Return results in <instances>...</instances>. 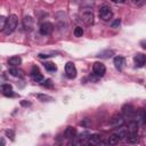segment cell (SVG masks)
I'll use <instances>...</instances> for the list:
<instances>
[{"mask_svg": "<svg viewBox=\"0 0 146 146\" xmlns=\"http://www.w3.org/2000/svg\"><path fill=\"white\" fill-rule=\"evenodd\" d=\"M125 140L128 144H137L138 143V135L137 133H127Z\"/></svg>", "mask_w": 146, "mask_h": 146, "instance_id": "obj_19", "label": "cell"}, {"mask_svg": "<svg viewBox=\"0 0 146 146\" xmlns=\"http://www.w3.org/2000/svg\"><path fill=\"white\" fill-rule=\"evenodd\" d=\"M128 133H137L138 132V123L132 120V121H129V124H128Z\"/></svg>", "mask_w": 146, "mask_h": 146, "instance_id": "obj_17", "label": "cell"}, {"mask_svg": "<svg viewBox=\"0 0 146 146\" xmlns=\"http://www.w3.org/2000/svg\"><path fill=\"white\" fill-rule=\"evenodd\" d=\"M119 141H121V139L116 136V135H112L111 137H110V139H108V144L110 145H116V144H119Z\"/></svg>", "mask_w": 146, "mask_h": 146, "instance_id": "obj_24", "label": "cell"}, {"mask_svg": "<svg viewBox=\"0 0 146 146\" xmlns=\"http://www.w3.org/2000/svg\"><path fill=\"white\" fill-rule=\"evenodd\" d=\"M73 33H74V35H75L76 38H80V36L83 35V29H82L81 26H76V27L74 29Z\"/></svg>", "mask_w": 146, "mask_h": 146, "instance_id": "obj_25", "label": "cell"}, {"mask_svg": "<svg viewBox=\"0 0 146 146\" xmlns=\"http://www.w3.org/2000/svg\"><path fill=\"white\" fill-rule=\"evenodd\" d=\"M92 72H94L96 75H98L99 78H102V76H104V74L106 73V67H105V65H104L103 63L96 62V63H94Z\"/></svg>", "mask_w": 146, "mask_h": 146, "instance_id": "obj_6", "label": "cell"}, {"mask_svg": "<svg viewBox=\"0 0 146 146\" xmlns=\"http://www.w3.org/2000/svg\"><path fill=\"white\" fill-rule=\"evenodd\" d=\"M17 23H18V18L16 15H10L7 19V24H6V27L2 32H5L6 34H10L15 31V29L17 27Z\"/></svg>", "mask_w": 146, "mask_h": 146, "instance_id": "obj_1", "label": "cell"}, {"mask_svg": "<svg viewBox=\"0 0 146 146\" xmlns=\"http://www.w3.org/2000/svg\"><path fill=\"white\" fill-rule=\"evenodd\" d=\"M31 75H32V79L35 81V82H42L43 81V76L42 74L39 72V68L36 66H33L32 67V71H31Z\"/></svg>", "mask_w": 146, "mask_h": 146, "instance_id": "obj_13", "label": "cell"}, {"mask_svg": "<svg viewBox=\"0 0 146 146\" xmlns=\"http://www.w3.org/2000/svg\"><path fill=\"white\" fill-rule=\"evenodd\" d=\"M135 121L138 123V125H141V124L146 123V111L144 108H139V110L136 111Z\"/></svg>", "mask_w": 146, "mask_h": 146, "instance_id": "obj_8", "label": "cell"}, {"mask_svg": "<svg viewBox=\"0 0 146 146\" xmlns=\"http://www.w3.org/2000/svg\"><path fill=\"white\" fill-rule=\"evenodd\" d=\"M64 136L66 139H74L76 137V129L74 127H67L64 131Z\"/></svg>", "mask_w": 146, "mask_h": 146, "instance_id": "obj_15", "label": "cell"}, {"mask_svg": "<svg viewBox=\"0 0 146 146\" xmlns=\"http://www.w3.org/2000/svg\"><path fill=\"white\" fill-rule=\"evenodd\" d=\"M133 62H135L136 67H143L146 64V55L141 52H137L133 57Z\"/></svg>", "mask_w": 146, "mask_h": 146, "instance_id": "obj_10", "label": "cell"}, {"mask_svg": "<svg viewBox=\"0 0 146 146\" xmlns=\"http://www.w3.org/2000/svg\"><path fill=\"white\" fill-rule=\"evenodd\" d=\"M1 91H2L3 96H6V97H11V96H14L13 87H11L9 83H3V84H1Z\"/></svg>", "mask_w": 146, "mask_h": 146, "instance_id": "obj_14", "label": "cell"}, {"mask_svg": "<svg viewBox=\"0 0 146 146\" xmlns=\"http://www.w3.org/2000/svg\"><path fill=\"white\" fill-rule=\"evenodd\" d=\"M120 24H121V19H120V18H117V19H115V21L111 24V26H112V27H114V29H116V27H119V26H120Z\"/></svg>", "mask_w": 146, "mask_h": 146, "instance_id": "obj_30", "label": "cell"}, {"mask_svg": "<svg viewBox=\"0 0 146 146\" xmlns=\"http://www.w3.org/2000/svg\"><path fill=\"white\" fill-rule=\"evenodd\" d=\"M140 46H141V48H143V49H145V50H146V40L140 41Z\"/></svg>", "mask_w": 146, "mask_h": 146, "instance_id": "obj_32", "label": "cell"}, {"mask_svg": "<svg viewBox=\"0 0 146 146\" xmlns=\"http://www.w3.org/2000/svg\"><path fill=\"white\" fill-rule=\"evenodd\" d=\"M81 124L84 125V127H89V119H84V121L81 122Z\"/></svg>", "mask_w": 146, "mask_h": 146, "instance_id": "obj_31", "label": "cell"}, {"mask_svg": "<svg viewBox=\"0 0 146 146\" xmlns=\"http://www.w3.org/2000/svg\"><path fill=\"white\" fill-rule=\"evenodd\" d=\"M33 26H34V19L32 16H25L23 18V27L25 31L30 32L33 30Z\"/></svg>", "mask_w": 146, "mask_h": 146, "instance_id": "obj_11", "label": "cell"}, {"mask_svg": "<svg viewBox=\"0 0 146 146\" xmlns=\"http://www.w3.org/2000/svg\"><path fill=\"white\" fill-rule=\"evenodd\" d=\"M113 63H114V66L117 71H123L124 66H125V59L124 57L122 56H115L114 59H113Z\"/></svg>", "mask_w": 146, "mask_h": 146, "instance_id": "obj_12", "label": "cell"}, {"mask_svg": "<svg viewBox=\"0 0 146 146\" xmlns=\"http://www.w3.org/2000/svg\"><path fill=\"white\" fill-rule=\"evenodd\" d=\"M43 66L47 71H50V72H55L57 70V66L52 63V62H44L43 63Z\"/></svg>", "mask_w": 146, "mask_h": 146, "instance_id": "obj_21", "label": "cell"}, {"mask_svg": "<svg viewBox=\"0 0 146 146\" xmlns=\"http://www.w3.org/2000/svg\"><path fill=\"white\" fill-rule=\"evenodd\" d=\"M100 143H102V136L96 133V135H90V137H89V139L87 140L86 144H88V145H100Z\"/></svg>", "mask_w": 146, "mask_h": 146, "instance_id": "obj_16", "label": "cell"}, {"mask_svg": "<svg viewBox=\"0 0 146 146\" xmlns=\"http://www.w3.org/2000/svg\"><path fill=\"white\" fill-rule=\"evenodd\" d=\"M113 16V13L111 10V8L108 6H102L100 9H99V17L104 21V22H107L112 18Z\"/></svg>", "mask_w": 146, "mask_h": 146, "instance_id": "obj_5", "label": "cell"}, {"mask_svg": "<svg viewBox=\"0 0 146 146\" xmlns=\"http://www.w3.org/2000/svg\"><path fill=\"white\" fill-rule=\"evenodd\" d=\"M7 19H8V18H6L5 16H1V17H0V30H1V31L5 30L6 24H7Z\"/></svg>", "mask_w": 146, "mask_h": 146, "instance_id": "obj_27", "label": "cell"}, {"mask_svg": "<svg viewBox=\"0 0 146 146\" xmlns=\"http://www.w3.org/2000/svg\"><path fill=\"white\" fill-rule=\"evenodd\" d=\"M22 63V58L19 56H13L8 59V64L10 66H18Z\"/></svg>", "mask_w": 146, "mask_h": 146, "instance_id": "obj_20", "label": "cell"}, {"mask_svg": "<svg viewBox=\"0 0 146 146\" xmlns=\"http://www.w3.org/2000/svg\"><path fill=\"white\" fill-rule=\"evenodd\" d=\"M6 136H7L8 138H10L11 140H14V137H15L14 130H6Z\"/></svg>", "mask_w": 146, "mask_h": 146, "instance_id": "obj_29", "label": "cell"}, {"mask_svg": "<svg viewBox=\"0 0 146 146\" xmlns=\"http://www.w3.org/2000/svg\"><path fill=\"white\" fill-rule=\"evenodd\" d=\"M65 74L68 79H74L76 76V68L72 62H67L65 65Z\"/></svg>", "mask_w": 146, "mask_h": 146, "instance_id": "obj_7", "label": "cell"}, {"mask_svg": "<svg viewBox=\"0 0 146 146\" xmlns=\"http://www.w3.org/2000/svg\"><path fill=\"white\" fill-rule=\"evenodd\" d=\"M112 2H114V3H123V2H125V0H112Z\"/></svg>", "mask_w": 146, "mask_h": 146, "instance_id": "obj_33", "label": "cell"}, {"mask_svg": "<svg viewBox=\"0 0 146 146\" xmlns=\"http://www.w3.org/2000/svg\"><path fill=\"white\" fill-rule=\"evenodd\" d=\"M35 97H36L39 100H41V102H50V100H52V97H51V96L43 95V94H38V95H35Z\"/></svg>", "mask_w": 146, "mask_h": 146, "instance_id": "obj_22", "label": "cell"}, {"mask_svg": "<svg viewBox=\"0 0 146 146\" xmlns=\"http://www.w3.org/2000/svg\"><path fill=\"white\" fill-rule=\"evenodd\" d=\"M124 123V117L121 113H115L111 120H110V124L113 127V128H119V127H122Z\"/></svg>", "mask_w": 146, "mask_h": 146, "instance_id": "obj_4", "label": "cell"}, {"mask_svg": "<svg viewBox=\"0 0 146 146\" xmlns=\"http://www.w3.org/2000/svg\"><path fill=\"white\" fill-rule=\"evenodd\" d=\"M131 2L133 6H137V7H143L146 5V0H131Z\"/></svg>", "mask_w": 146, "mask_h": 146, "instance_id": "obj_26", "label": "cell"}, {"mask_svg": "<svg viewBox=\"0 0 146 146\" xmlns=\"http://www.w3.org/2000/svg\"><path fill=\"white\" fill-rule=\"evenodd\" d=\"M113 55H114V51L113 50H106V51H102L98 55V57H100V58H110Z\"/></svg>", "mask_w": 146, "mask_h": 146, "instance_id": "obj_23", "label": "cell"}, {"mask_svg": "<svg viewBox=\"0 0 146 146\" xmlns=\"http://www.w3.org/2000/svg\"><path fill=\"white\" fill-rule=\"evenodd\" d=\"M21 104H22L23 106H30V105H31V103H29V102L26 103V102H24V100H22V102H21Z\"/></svg>", "mask_w": 146, "mask_h": 146, "instance_id": "obj_34", "label": "cell"}, {"mask_svg": "<svg viewBox=\"0 0 146 146\" xmlns=\"http://www.w3.org/2000/svg\"><path fill=\"white\" fill-rule=\"evenodd\" d=\"M135 114H136V110L132 105L130 104H127L122 107V115L124 117V120H129V121H132L135 119Z\"/></svg>", "mask_w": 146, "mask_h": 146, "instance_id": "obj_2", "label": "cell"}, {"mask_svg": "<svg viewBox=\"0 0 146 146\" xmlns=\"http://www.w3.org/2000/svg\"><path fill=\"white\" fill-rule=\"evenodd\" d=\"M54 31V25L50 22H44L40 26V33L42 35H49Z\"/></svg>", "mask_w": 146, "mask_h": 146, "instance_id": "obj_9", "label": "cell"}, {"mask_svg": "<svg viewBox=\"0 0 146 146\" xmlns=\"http://www.w3.org/2000/svg\"><path fill=\"white\" fill-rule=\"evenodd\" d=\"M9 74L13 75V76H15V78H22V76H24V72L22 70L17 68V67L9 68Z\"/></svg>", "mask_w": 146, "mask_h": 146, "instance_id": "obj_18", "label": "cell"}, {"mask_svg": "<svg viewBox=\"0 0 146 146\" xmlns=\"http://www.w3.org/2000/svg\"><path fill=\"white\" fill-rule=\"evenodd\" d=\"M80 15H81V19L84 22V24L91 25L94 23V14H92V10L91 9L84 8V9L81 10Z\"/></svg>", "mask_w": 146, "mask_h": 146, "instance_id": "obj_3", "label": "cell"}, {"mask_svg": "<svg viewBox=\"0 0 146 146\" xmlns=\"http://www.w3.org/2000/svg\"><path fill=\"white\" fill-rule=\"evenodd\" d=\"M41 86L42 87H46V88H52V81L50 79H47L44 81L41 82Z\"/></svg>", "mask_w": 146, "mask_h": 146, "instance_id": "obj_28", "label": "cell"}]
</instances>
